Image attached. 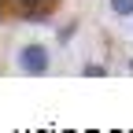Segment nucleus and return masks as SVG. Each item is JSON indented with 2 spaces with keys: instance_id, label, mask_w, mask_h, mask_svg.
I'll list each match as a JSON object with an SVG mask.
<instances>
[{
  "instance_id": "nucleus-1",
  "label": "nucleus",
  "mask_w": 133,
  "mask_h": 133,
  "mask_svg": "<svg viewBox=\"0 0 133 133\" xmlns=\"http://www.w3.org/2000/svg\"><path fill=\"white\" fill-rule=\"evenodd\" d=\"M11 70L19 74V78H44V74H52V66H56V52H52V44H44V41H19V44H11Z\"/></svg>"
},
{
  "instance_id": "nucleus-2",
  "label": "nucleus",
  "mask_w": 133,
  "mask_h": 133,
  "mask_svg": "<svg viewBox=\"0 0 133 133\" xmlns=\"http://www.w3.org/2000/svg\"><path fill=\"white\" fill-rule=\"evenodd\" d=\"M63 0H0V11L8 15V22H26V26L52 22Z\"/></svg>"
},
{
  "instance_id": "nucleus-3",
  "label": "nucleus",
  "mask_w": 133,
  "mask_h": 133,
  "mask_svg": "<svg viewBox=\"0 0 133 133\" xmlns=\"http://www.w3.org/2000/svg\"><path fill=\"white\" fill-rule=\"evenodd\" d=\"M104 8L111 19H118V22H133V0H104Z\"/></svg>"
},
{
  "instance_id": "nucleus-4",
  "label": "nucleus",
  "mask_w": 133,
  "mask_h": 133,
  "mask_svg": "<svg viewBox=\"0 0 133 133\" xmlns=\"http://www.w3.org/2000/svg\"><path fill=\"white\" fill-rule=\"evenodd\" d=\"M81 74H85V78H107V63H85Z\"/></svg>"
},
{
  "instance_id": "nucleus-5",
  "label": "nucleus",
  "mask_w": 133,
  "mask_h": 133,
  "mask_svg": "<svg viewBox=\"0 0 133 133\" xmlns=\"http://www.w3.org/2000/svg\"><path fill=\"white\" fill-rule=\"evenodd\" d=\"M4 26H8V15H4V11H0V30H4Z\"/></svg>"
},
{
  "instance_id": "nucleus-6",
  "label": "nucleus",
  "mask_w": 133,
  "mask_h": 133,
  "mask_svg": "<svg viewBox=\"0 0 133 133\" xmlns=\"http://www.w3.org/2000/svg\"><path fill=\"white\" fill-rule=\"evenodd\" d=\"M126 70H129V74H133V56H129V59H126Z\"/></svg>"
},
{
  "instance_id": "nucleus-7",
  "label": "nucleus",
  "mask_w": 133,
  "mask_h": 133,
  "mask_svg": "<svg viewBox=\"0 0 133 133\" xmlns=\"http://www.w3.org/2000/svg\"><path fill=\"white\" fill-rule=\"evenodd\" d=\"M129 37H133V26H129Z\"/></svg>"
}]
</instances>
